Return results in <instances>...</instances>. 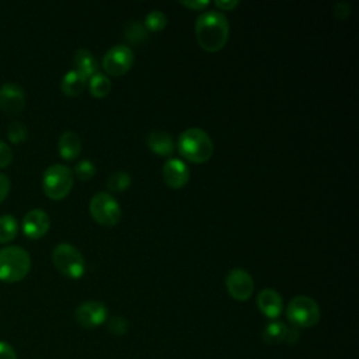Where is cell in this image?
I'll return each instance as SVG.
<instances>
[{
	"mask_svg": "<svg viewBox=\"0 0 359 359\" xmlns=\"http://www.w3.org/2000/svg\"><path fill=\"white\" fill-rule=\"evenodd\" d=\"M52 263L55 268L71 279H80L86 272V261L83 254L69 243L58 245L52 250Z\"/></svg>",
	"mask_w": 359,
	"mask_h": 359,
	"instance_id": "cell-5",
	"label": "cell"
},
{
	"mask_svg": "<svg viewBox=\"0 0 359 359\" xmlns=\"http://www.w3.org/2000/svg\"><path fill=\"white\" fill-rule=\"evenodd\" d=\"M51 227V219L44 209L35 208L26 213L23 219V231L30 238L44 237Z\"/></svg>",
	"mask_w": 359,
	"mask_h": 359,
	"instance_id": "cell-13",
	"label": "cell"
},
{
	"mask_svg": "<svg viewBox=\"0 0 359 359\" xmlns=\"http://www.w3.org/2000/svg\"><path fill=\"white\" fill-rule=\"evenodd\" d=\"M286 317L296 329H310L320 322L322 313L312 297L296 296L286 308Z\"/></svg>",
	"mask_w": 359,
	"mask_h": 359,
	"instance_id": "cell-6",
	"label": "cell"
},
{
	"mask_svg": "<svg viewBox=\"0 0 359 359\" xmlns=\"http://www.w3.org/2000/svg\"><path fill=\"white\" fill-rule=\"evenodd\" d=\"M177 150L186 160L202 164L211 160L215 148L211 137L204 130L190 128L178 137Z\"/></svg>",
	"mask_w": 359,
	"mask_h": 359,
	"instance_id": "cell-2",
	"label": "cell"
},
{
	"mask_svg": "<svg viewBox=\"0 0 359 359\" xmlns=\"http://www.w3.org/2000/svg\"><path fill=\"white\" fill-rule=\"evenodd\" d=\"M73 187V171L65 164H52L42 174V190L53 201L69 195Z\"/></svg>",
	"mask_w": 359,
	"mask_h": 359,
	"instance_id": "cell-4",
	"label": "cell"
},
{
	"mask_svg": "<svg viewBox=\"0 0 359 359\" xmlns=\"http://www.w3.org/2000/svg\"><path fill=\"white\" fill-rule=\"evenodd\" d=\"M10 191V180L6 174L0 173V202H3Z\"/></svg>",
	"mask_w": 359,
	"mask_h": 359,
	"instance_id": "cell-31",
	"label": "cell"
},
{
	"mask_svg": "<svg viewBox=\"0 0 359 359\" xmlns=\"http://www.w3.org/2000/svg\"><path fill=\"white\" fill-rule=\"evenodd\" d=\"M167 17L160 10H152L145 17V28L150 33H160L167 27Z\"/></svg>",
	"mask_w": 359,
	"mask_h": 359,
	"instance_id": "cell-23",
	"label": "cell"
},
{
	"mask_svg": "<svg viewBox=\"0 0 359 359\" xmlns=\"http://www.w3.org/2000/svg\"><path fill=\"white\" fill-rule=\"evenodd\" d=\"M58 150L62 159L72 161L79 157L82 152V141L79 135L73 131H65L58 141Z\"/></svg>",
	"mask_w": 359,
	"mask_h": 359,
	"instance_id": "cell-16",
	"label": "cell"
},
{
	"mask_svg": "<svg viewBox=\"0 0 359 359\" xmlns=\"http://www.w3.org/2000/svg\"><path fill=\"white\" fill-rule=\"evenodd\" d=\"M87 82L89 79H86L82 73H79L78 71H71L64 76L61 90L68 97H76L85 91Z\"/></svg>",
	"mask_w": 359,
	"mask_h": 359,
	"instance_id": "cell-18",
	"label": "cell"
},
{
	"mask_svg": "<svg viewBox=\"0 0 359 359\" xmlns=\"http://www.w3.org/2000/svg\"><path fill=\"white\" fill-rule=\"evenodd\" d=\"M131 183H132L131 175L127 171H116L108 177L107 189L108 191L115 194L125 193L131 187Z\"/></svg>",
	"mask_w": 359,
	"mask_h": 359,
	"instance_id": "cell-21",
	"label": "cell"
},
{
	"mask_svg": "<svg viewBox=\"0 0 359 359\" xmlns=\"http://www.w3.org/2000/svg\"><path fill=\"white\" fill-rule=\"evenodd\" d=\"M0 359H17L16 349L6 341H0Z\"/></svg>",
	"mask_w": 359,
	"mask_h": 359,
	"instance_id": "cell-30",
	"label": "cell"
},
{
	"mask_svg": "<svg viewBox=\"0 0 359 359\" xmlns=\"http://www.w3.org/2000/svg\"><path fill=\"white\" fill-rule=\"evenodd\" d=\"M89 211L91 218L104 227H114L119 223L123 218L121 205L118 204L115 197L110 193H98L96 194L90 204Z\"/></svg>",
	"mask_w": 359,
	"mask_h": 359,
	"instance_id": "cell-7",
	"label": "cell"
},
{
	"mask_svg": "<svg viewBox=\"0 0 359 359\" xmlns=\"http://www.w3.org/2000/svg\"><path fill=\"white\" fill-rule=\"evenodd\" d=\"M107 327H108V331L111 334L123 335L128 331V322L124 317L115 316V317H111L110 320H107Z\"/></svg>",
	"mask_w": 359,
	"mask_h": 359,
	"instance_id": "cell-27",
	"label": "cell"
},
{
	"mask_svg": "<svg viewBox=\"0 0 359 359\" xmlns=\"http://www.w3.org/2000/svg\"><path fill=\"white\" fill-rule=\"evenodd\" d=\"M26 107V93L17 83L8 82L0 87V110L8 115H17Z\"/></svg>",
	"mask_w": 359,
	"mask_h": 359,
	"instance_id": "cell-11",
	"label": "cell"
},
{
	"mask_svg": "<svg viewBox=\"0 0 359 359\" xmlns=\"http://www.w3.org/2000/svg\"><path fill=\"white\" fill-rule=\"evenodd\" d=\"M230 34L227 17L218 10H205L195 23L198 45L211 53L219 52L227 44Z\"/></svg>",
	"mask_w": 359,
	"mask_h": 359,
	"instance_id": "cell-1",
	"label": "cell"
},
{
	"mask_svg": "<svg viewBox=\"0 0 359 359\" xmlns=\"http://www.w3.org/2000/svg\"><path fill=\"white\" fill-rule=\"evenodd\" d=\"M180 5L193 12H205L211 6V2H208V0H191V2H189L187 0V2H180Z\"/></svg>",
	"mask_w": 359,
	"mask_h": 359,
	"instance_id": "cell-29",
	"label": "cell"
},
{
	"mask_svg": "<svg viewBox=\"0 0 359 359\" xmlns=\"http://www.w3.org/2000/svg\"><path fill=\"white\" fill-rule=\"evenodd\" d=\"M288 327L285 323L279 320H274L268 323L263 331V340L267 344H281L285 341Z\"/></svg>",
	"mask_w": 359,
	"mask_h": 359,
	"instance_id": "cell-20",
	"label": "cell"
},
{
	"mask_svg": "<svg viewBox=\"0 0 359 359\" xmlns=\"http://www.w3.org/2000/svg\"><path fill=\"white\" fill-rule=\"evenodd\" d=\"M257 306L265 317L277 320L283 309L282 296L275 289L265 288L257 296Z\"/></svg>",
	"mask_w": 359,
	"mask_h": 359,
	"instance_id": "cell-14",
	"label": "cell"
},
{
	"mask_svg": "<svg viewBox=\"0 0 359 359\" xmlns=\"http://www.w3.org/2000/svg\"><path fill=\"white\" fill-rule=\"evenodd\" d=\"M299 341V331L296 327H292L289 329L288 327V331H286V337H285V342H288L289 345H293Z\"/></svg>",
	"mask_w": 359,
	"mask_h": 359,
	"instance_id": "cell-34",
	"label": "cell"
},
{
	"mask_svg": "<svg viewBox=\"0 0 359 359\" xmlns=\"http://www.w3.org/2000/svg\"><path fill=\"white\" fill-rule=\"evenodd\" d=\"M12 160H13L12 148L5 141L0 139V168L9 166L12 163Z\"/></svg>",
	"mask_w": 359,
	"mask_h": 359,
	"instance_id": "cell-28",
	"label": "cell"
},
{
	"mask_svg": "<svg viewBox=\"0 0 359 359\" xmlns=\"http://www.w3.org/2000/svg\"><path fill=\"white\" fill-rule=\"evenodd\" d=\"M216 9H219L218 12H231L233 9H236L240 2H237V0H218V2L213 3Z\"/></svg>",
	"mask_w": 359,
	"mask_h": 359,
	"instance_id": "cell-33",
	"label": "cell"
},
{
	"mask_svg": "<svg viewBox=\"0 0 359 359\" xmlns=\"http://www.w3.org/2000/svg\"><path fill=\"white\" fill-rule=\"evenodd\" d=\"M19 222L13 215L0 216V243L12 242L17 236Z\"/></svg>",
	"mask_w": 359,
	"mask_h": 359,
	"instance_id": "cell-22",
	"label": "cell"
},
{
	"mask_svg": "<svg viewBox=\"0 0 359 359\" xmlns=\"http://www.w3.org/2000/svg\"><path fill=\"white\" fill-rule=\"evenodd\" d=\"M75 320L83 329H97L108 320V309L98 301H87L76 308Z\"/></svg>",
	"mask_w": 359,
	"mask_h": 359,
	"instance_id": "cell-10",
	"label": "cell"
},
{
	"mask_svg": "<svg viewBox=\"0 0 359 359\" xmlns=\"http://www.w3.org/2000/svg\"><path fill=\"white\" fill-rule=\"evenodd\" d=\"M73 64H75V68H76L75 71L82 73L86 79H90L91 76H94L97 73V69H98V64H97L96 56L87 49L76 51V53L73 56Z\"/></svg>",
	"mask_w": 359,
	"mask_h": 359,
	"instance_id": "cell-17",
	"label": "cell"
},
{
	"mask_svg": "<svg viewBox=\"0 0 359 359\" xmlns=\"http://www.w3.org/2000/svg\"><path fill=\"white\" fill-rule=\"evenodd\" d=\"M96 173H97V167L90 160H82L75 167V174L79 180H82V182H89V180H91L96 175Z\"/></svg>",
	"mask_w": 359,
	"mask_h": 359,
	"instance_id": "cell-26",
	"label": "cell"
},
{
	"mask_svg": "<svg viewBox=\"0 0 359 359\" xmlns=\"http://www.w3.org/2000/svg\"><path fill=\"white\" fill-rule=\"evenodd\" d=\"M334 10V16L340 20H345L351 16V6L348 3H337L333 8Z\"/></svg>",
	"mask_w": 359,
	"mask_h": 359,
	"instance_id": "cell-32",
	"label": "cell"
},
{
	"mask_svg": "<svg viewBox=\"0 0 359 359\" xmlns=\"http://www.w3.org/2000/svg\"><path fill=\"white\" fill-rule=\"evenodd\" d=\"M229 295L237 302H246L254 293L253 277L243 268H233L225 281Z\"/></svg>",
	"mask_w": 359,
	"mask_h": 359,
	"instance_id": "cell-9",
	"label": "cell"
},
{
	"mask_svg": "<svg viewBox=\"0 0 359 359\" xmlns=\"http://www.w3.org/2000/svg\"><path fill=\"white\" fill-rule=\"evenodd\" d=\"M125 37H127L128 42L138 45V44H142L148 38V30L141 23L132 21L125 28Z\"/></svg>",
	"mask_w": 359,
	"mask_h": 359,
	"instance_id": "cell-24",
	"label": "cell"
},
{
	"mask_svg": "<svg viewBox=\"0 0 359 359\" xmlns=\"http://www.w3.org/2000/svg\"><path fill=\"white\" fill-rule=\"evenodd\" d=\"M87 85H89L90 94L96 98H105L111 93V89H112V83H111L110 78L107 75H103L98 72L90 78Z\"/></svg>",
	"mask_w": 359,
	"mask_h": 359,
	"instance_id": "cell-19",
	"label": "cell"
},
{
	"mask_svg": "<svg viewBox=\"0 0 359 359\" xmlns=\"http://www.w3.org/2000/svg\"><path fill=\"white\" fill-rule=\"evenodd\" d=\"M148 148L157 156L171 157L175 152V145L173 138L166 131H153L148 135L146 139Z\"/></svg>",
	"mask_w": 359,
	"mask_h": 359,
	"instance_id": "cell-15",
	"label": "cell"
},
{
	"mask_svg": "<svg viewBox=\"0 0 359 359\" xmlns=\"http://www.w3.org/2000/svg\"><path fill=\"white\" fill-rule=\"evenodd\" d=\"M190 168L180 159H168L163 166V180L167 187L173 190H180L190 182Z\"/></svg>",
	"mask_w": 359,
	"mask_h": 359,
	"instance_id": "cell-12",
	"label": "cell"
},
{
	"mask_svg": "<svg viewBox=\"0 0 359 359\" xmlns=\"http://www.w3.org/2000/svg\"><path fill=\"white\" fill-rule=\"evenodd\" d=\"M31 268V257L20 246L0 249V281L9 283L24 279Z\"/></svg>",
	"mask_w": 359,
	"mask_h": 359,
	"instance_id": "cell-3",
	"label": "cell"
},
{
	"mask_svg": "<svg viewBox=\"0 0 359 359\" xmlns=\"http://www.w3.org/2000/svg\"><path fill=\"white\" fill-rule=\"evenodd\" d=\"M135 56L130 46L115 45L103 58V69L108 76L121 78L134 67Z\"/></svg>",
	"mask_w": 359,
	"mask_h": 359,
	"instance_id": "cell-8",
	"label": "cell"
},
{
	"mask_svg": "<svg viewBox=\"0 0 359 359\" xmlns=\"http://www.w3.org/2000/svg\"><path fill=\"white\" fill-rule=\"evenodd\" d=\"M6 132H8V138H9L10 142H13V143H20V142L26 141L27 137H28V130H27V127H26L23 123H20V121H13V123H10V124L8 125Z\"/></svg>",
	"mask_w": 359,
	"mask_h": 359,
	"instance_id": "cell-25",
	"label": "cell"
}]
</instances>
